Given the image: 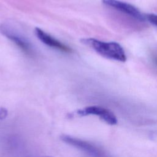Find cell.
Here are the masks:
<instances>
[{"instance_id": "6da1fadb", "label": "cell", "mask_w": 157, "mask_h": 157, "mask_svg": "<svg viewBox=\"0 0 157 157\" xmlns=\"http://www.w3.org/2000/svg\"><path fill=\"white\" fill-rule=\"evenodd\" d=\"M81 42L105 58L121 62L126 61L124 50L121 45L117 42H105L93 38L83 39L81 40Z\"/></svg>"}, {"instance_id": "7a4b0ae2", "label": "cell", "mask_w": 157, "mask_h": 157, "mask_svg": "<svg viewBox=\"0 0 157 157\" xmlns=\"http://www.w3.org/2000/svg\"><path fill=\"white\" fill-rule=\"evenodd\" d=\"M61 140L82 151L88 157H112L104 149L90 142L67 135L62 136Z\"/></svg>"}, {"instance_id": "3957f363", "label": "cell", "mask_w": 157, "mask_h": 157, "mask_svg": "<svg viewBox=\"0 0 157 157\" xmlns=\"http://www.w3.org/2000/svg\"><path fill=\"white\" fill-rule=\"evenodd\" d=\"M0 33L16 44L25 53L29 56L34 54L33 47L29 41L12 26L6 23L0 25Z\"/></svg>"}, {"instance_id": "277c9868", "label": "cell", "mask_w": 157, "mask_h": 157, "mask_svg": "<svg viewBox=\"0 0 157 157\" xmlns=\"http://www.w3.org/2000/svg\"><path fill=\"white\" fill-rule=\"evenodd\" d=\"M77 113L80 116H86L90 115H96L106 123L110 125H115L118 123L117 118L112 112L101 106H88L82 109L78 110Z\"/></svg>"}, {"instance_id": "5b68a950", "label": "cell", "mask_w": 157, "mask_h": 157, "mask_svg": "<svg viewBox=\"0 0 157 157\" xmlns=\"http://www.w3.org/2000/svg\"><path fill=\"white\" fill-rule=\"evenodd\" d=\"M102 2L106 6L125 13L140 21H144L146 20L145 15L130 4L118 0H102Z\"/></svg>"}, {"instance_id": "8992f818", "label": "cell", "mask_w": 157, "mask_h": 157, "mask_svg": "<svg viewBox=\"0 0 157 157\" xmlns=\"http://www.w3.org/2000/svg\"><path fill=\"white\" fill-rule=\"evenodd\" d=\"M35 34L37 37L45 45L52 48H53L55 49L58 50L62 52H64V53L72 52V49L69 47L63 44V43L60 42L59 40L55 39L52 36L46 33L45 31H44L41 29L39 28H36Z\"/></svg>"}, {"instance_id": "52a82bcc", "label": "cell", "mask_w": 157, "mask_h": 157, "mask_svg": "<svg viewBox=\"0 0 157 157\" xmlns=\"http://www.w3.org/2000/svg\"><path fill=\"white\" fill-rule=\"evenodd\" d=\"M146 20H147L150 23L157 27V15L153 13H148L145 15Z\"/></svg>"}]
</instances>
